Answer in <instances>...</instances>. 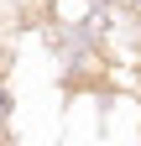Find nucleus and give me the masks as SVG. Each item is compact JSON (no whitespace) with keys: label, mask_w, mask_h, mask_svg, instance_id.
I'll use <instances>...</instances> for the list:
<instances>
[{"label":"nucleus","mask_w":141,"mask_h":146,"mask_svg":"<svg viewBox=\"0 0 141 146\" xmlns=\"http://www.w3.org/2000/svg\"><path fill=\"white\" fill-rule=\"evenodd\" d=\"M5 110H11V94H5V89H0V115H5Z\"/></svg>","instance_id":"obj_1"},{"label":"nucleus","mask_w":141,"mask_h":146,"mask_svg":"<svg viewBox=\"0 0 141 146\" xmlns=\"http://www.w3.org/2000/svg\"><path fill=\"white\" fill-rule=\"evenodd\" d=\"M126 5H136V11H141V0H126Z\"/></svg>","instance_id":"obj_2"}]
</instances>
